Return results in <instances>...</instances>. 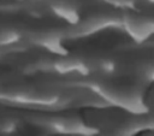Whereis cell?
<instances>
[{"label": "cell", "instance_id": "obj_1", "mask_svg": "<svg viewBox=\"0 0 154 136\" xmlns=\"http://www.w3.org/2000/svg\"><path fill=\"white\" fill-rule=\"evenodd\" d=\"M124 24L128 32L136 40H144L149 34H152V18L147 19L144 14L128 13L124 18Z\"/></svg>", "mask_w": 154, "mask_h": 136}]
</instances>
